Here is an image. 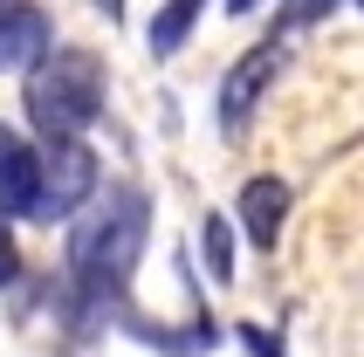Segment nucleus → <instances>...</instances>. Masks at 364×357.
Instances as JSON below:
<instances>
[{
    "label": "nucleus",
    "mask_w": 364,
    "mask_h": 357,
    "mask_svg": "<svg viewBox=\"0 0 364 357\" xmlns=\"http://www.w3.org/2000/svg\"><path fill=\"white\" fill-rule=\"evenodd\" d=\"M48 55V14L14 0V7H0V69H35Z\"/></svg>",
    "instance_id": "423d86ee"
},
{
    "label": "nucleus",
    "mask_w": 364,
    "mask_h": 357,
    "mask_svg": "<svg viewBox=\"0 0 364 357\" xmlns=\"http://www.w3.org/2000/svg\"><path fill=\"white\" fill-rule=\"evenodd\" d=\"M144 193L131 186H103V199L90 193L76 206V227H69V302H76V323L97 330L110 309L124 302V282L144 255Z\"/></svg>",
    "instance_id": "f257e3e1"
},
{
    "label": "nucleus",
    "mask_w": 364,
    "mask_h": 357,
    "mask_svg": "<svg viewBox=\"0 0 364 357\" xmlns=\"http://www.w3.org/2000/svg\"><path fill=\"white\" fill-rule=\"evenodd\" d=\"M255 7H262V0H227V14H255Z\"/></svg>",
    "instance_id": "ddd939ff"
},
{
    "label": "nucleus",
    "mask_w": 364,
    "mask_h": 357,
    "mask_svg": "<svg viewBox=\"0 0 364 357\" xmlns=\"http://www.w3.org/2000/svg\"><path fill=\"white\" fill-rule=\"evenodd\" d=\"M97 193V151L82 138H48L41 144V178H35V213L28 220H69Z\"/></svg>",
    "instance_id": "7ed1b4c3"
},
{
    "label": "nucleus",
    "mask_w": 364,
    "mask_h": 357,
    "mask_svg": "<svg viewBox=\"0 0 364 357\" xmlns=\"http://www.w3.org/2000/svg\"><path fill=\"white\" fill-rule=\"evenodd\" d=\"M35 178H41V151L21 131L0 124V213H35Z\"/></svg>",
    "instance_id": "39448f33"
},
{
    "label": "nucleus",
    "mask_w": 364,
    "mask_h": 357,
    "mask_svg": "<svg viewBox=\"0 0 364 357\" xmlns=\"http://www.w3.org/2000/svg\"><path fill=\"white\" fill-rule=\"evenodd\" d=\"M28 124L41 138H82L103 117V62L90 48H48L28 69Z\"/></svg>",
    "instance_id": "f03ea898"
},
{
    "label": "nucleus",
    "mask_w": 364,
    "mask_h": 357,
    "mask_svg": "<svg viewBox=\"0 0 364 357\" xmlns=\"http://www.w3.org/2000/svg\"><path fill=\"white\" fill-rule=\"evenodd\" d=\"M21 282V247H14V227H7V213H0V289H14Z\"/></svg>",
    "instance_id": "9b49d317"
},
{
    "label": "nucleus",
    "mask_w": 364,
    "mask_h": 357,
    "mask_svg": "<svg viewBox=\"0 0 364 357\" xmlns=\"http://www.w3.org/2000/svg\"><path fill=\"white\" fill-rule=\"evenodd\" d=\"M275 69H282V48H275V41H262V48H247V55L220 76V131H227V138H241V131H247V117H255L262 90L275 82Z\"/></svg>",
    "instance_id": "20e7f679"
},
{
    "label": "nucleus",
    "mask_w": 364,
    "mask_h": 357,
    "mask_svg": "<svg viewBox=\"0 0 364 357\" xmlns=\"http://www.w3.org/2000/svg\"><path fill=\"white\" fill-rule=\"evenodd\" d=\"M337 0H282V14H275V35H296V28H316Z\"/></svg>",
    "instance_id": "9d476101"
},
{
    "label": "nucleus",
    "mask_w": 364,
    "mask_h": 357,
    "mask_svg": "<svg viewBox=\"0 0 364 357\" xmlns=\"http://www.w3.org/2000/svg\"><path fill=\"white\" fill-rule=\"evenodd\" d=\"M282 220H289V186L282 178H247L241 186V234L255 247H275Z\"/></svg>",
    "instance_id": "0eeeda50"
},
{
    "label": "nucleus",
    "mask_w": 364,
    "mask_h": 357,
    "mask_svg": "<svg viewBox=\"0 0 364 357\" xmlns=\"http://www.w3.org/2000/svg\"><path fill=\"white\" fill-rule=\"evenodd\" d=\"M200 7L206 0H165L159 14H151V55H179L186 48V35H193V28H200Z\"/></svg>",
    "instance_id": "6e6552de"
},
{
    "label": "nucleus",
    "mask_w": 364,
    "mask_h": 357,
    "mask_svg": "<svg viewBox=\"0 0 364 357\" xmlns=\"http://www.w3.org/2000/svg\"><path fill=\"white\" fill-rule=\"evenodd\" d=\"M200 261H206V275H213V289L234 282V220H220V213L200 220Z\"/></svg>",
    "instance_id": "1a4fd4ad"
},
{
    "label": "nucleus",
    "mask_w": 364,
    "mask_h": 357,
    "mask_svg": "<svg viewBox=\"0 0 364 357\" xmlns=\"http://www.w3.org/2000/svg\"><path fill=\"white\" fill-rule=\"evenodd\" d=\"M358 7H364V0H358Z\"/></svg>",
    "instance_id": "4468645a"
},
{
    "label": "nucleus",
    "mask_w": 364,
    "mask_h": 357,
    "mask_svg": "<svg viewBox=\"0 0 364 357\" xmlns=\"http://www.w3.org/2000/svg\"><path fill=\"white\" fill-rule=\"evenodd\" d=\"M234 337H241V343H247L255 357H289V351H282V337H275V330H262V323H241Z\"/></svg>",
    "instance_id": "f8f14e48"
}]
</instances>
